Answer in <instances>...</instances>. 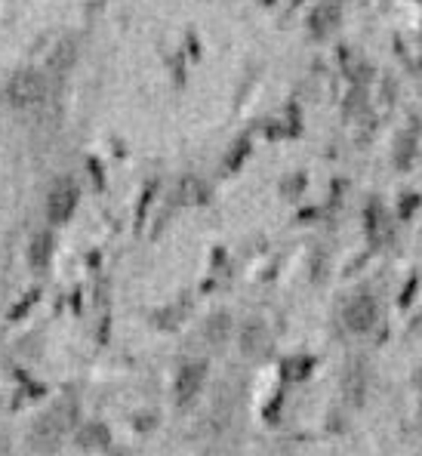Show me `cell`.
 I'll list each match as a JSON object with an SVG mask.
<instances>
[{"instance_id":"obj_5","label":"cell","mask_w":422,"mask_h":456,"mask_svg":"<svg viewBox=\"0 0 422 456\" xmlns=\"http://www.w3.org/2000/svg\"><path fill=\"white\" fill-rule=\"evenodd\" d=\"M77 204H80L77 185L71 183V179H59V183L53 185L50 191H46V219H50L53 225L71 223V216H75Z\"/></svg>"},{"instance_id":"obj_6","label":"cell","mask_w":422,"mask_h":456,"mask_svg":"<svg viewBox=\"0 0 422 456\" xmlns=\"http://www.w3.org/2000/svg\"><path fill=\"white\" fill-rule=\"evenodd\" d=\"M53 250H56V240H53L50 232H37L35 238L28 240V265L35 272H44L53 259Z\"/></svg>"},{"instance_id":"obj_3","label":"cell","mask_w":422,"mask_h":456,"mask_svg":"<svg viewBox=\"0 0 422 456\" xmlns=\"http://www.w3.org/2000/svg\"><path fill=\"white\" fill-rule=\"evenodd\" d=\"M46 93H50V84H46L44 71H37V69L16 71V75L10 77V84H6V99H10V105H16V109H37L46 99Z\"/></svg>"},{"instance_id":"obj_2","label":"cell","mask_w":422,"mask_h":456,"mask_svg":"<svg viewBox=\"0 0 422 456\" xmlns=\"http://www.w3.org/2000/svg\"><path fill=\"white\" fill-rule=\"evenodd\" d=\"M69 438V422L59 411L40 413L28 428V447L40 456H53Z\"/></svg>"},{"instance_id":"obj_4","label":"cell","mask_w":422,"mask_h":456,"mask_svg":"<svg viewBox=\"0 0 422 456\" xmlns=\"http://www.w3.org/2000/svg\"><path fill=\"white\" fill-rule=\"evenodd\" d=\"M207 377H210V367H207L204 361H185L176 370V377H173V401H176L179 407L194 404V401L204 395Z\"/></svg>"},{"instance_id":"obj_7","label":"cell","mask_w":422,"mask_h":456,"mask_svg":"<svg viewBox=\"0 0 422 456\" xmlns=\"http://www.w3.org/2000/svg\"><path fill=\"white\" fill-rule=\"evenodd\" d=\"M419 422H422V398H419Z\"/></svg>"},{"instance_id":"obj_1","label":"cell","mask_w":422,"mask_h":456,"mask_svg":"<svg viewBox=\"0 0 422 456\" xmlns=\"http://www.w3.org/2000/svg\"><path fill=\"white\" fill-rule=\"evenodd\" d=\"M379 318H383V305L373 293H354L343 305V327L352 337H367L377 330Z\"/></svg>"}]
</instances>
